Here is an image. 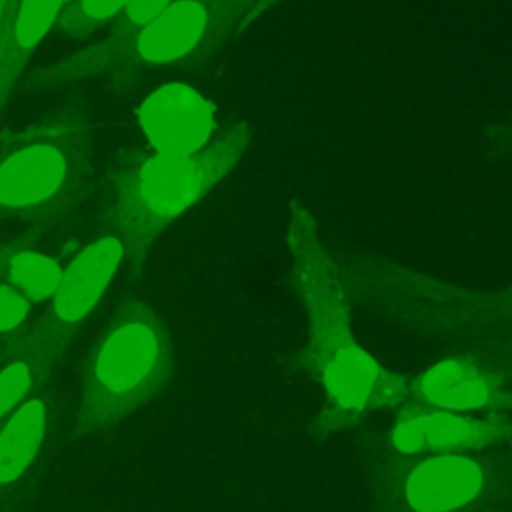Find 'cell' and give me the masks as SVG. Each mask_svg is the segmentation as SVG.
Listing matches in <instances>:
<instances>
[{"label":"cell","mask_w":512,"mask_h":512,"mask_svg":"<svg viewBox=\"0 0 512 512\" xmlns=\"http://www.w3.org/2000/svg\"><path fill=\"white\" fill-rule=\"evenodd\" d=\"M124 262V242L108 228L84 244L66 264L62 280L46 302L42 316L26 330L54 362L96 310Z\"/></svg>","instance_id":"cell-7"},{"label":"cell","mask_w":512,"mask_h":512,"mask_svg":"<svg viewBox=\"0 0 512 512\" xmlns=\"http://www.w3.org/2000/svg\"><path fill=\"white\" fill-rule=\"evenodd\" d=\"M286 242L292 284L306 314L304 364L322 392L318 436L346 432L376 410L406 404L410 378L384 368L354 338L350 294L338 260L322 244L316 220L300 200L290 202Z\"/></svg>","instance_id":"cell-1"},{"label":"cell","mask_w":512,"mask_h":512,"mask_svg":"<svg viewBox=\"0 0 512 512\" xmlns=\"http://www.w3.org/2000/svg\"><path fill=\"white\" fill-rule=\"evenodd\" d=\"M46 400L30 396L0 428V486L16 482L34 462L46 436Z\"/></svg>","instance_id":"cell-12"},{"label":"cell","mask_w":512,"mask_h":512,"mask_svg":"<svg viewBox=\"0 0 512 512\" xmlns=\"http://www.w3.org/2000/svg\"><path fill=\"white\" fill-rule=\"evenodd\" d=\"M54 360L26 332L0 366V418L16 410L46 380Z\"/></svg>","instance_id":"cell-14"},{"label":"cell","mask_w":512,"mask_h":512,"mask_svg":"<svg viewBox=\"0 0 512 512\" xmlns=\"http://www.w3.org/2000/svg\"><path fill=\"white\" fill-rule=\"evenodd\" d=\"M128 0H66L54 30L68 38H86L118 22Z\"/></svg>","instance_id":"cell-15"},{"label":"cell","mask_w":512,"mask_h":512,"mask_svg":"<svg viewBox=\"0 0 512 512\" xmlns=\"http://www.w3.org/2000/svg\"><path fill=\"white\" fill-rule=\"evenodd\" d=\"M138 120L156 152L194 154L212 142L214 106L186 84H166L142 102Z\"/></svg>","instance_id":"cell-10"},{"label":"cell","mask_w":512,"mask_h":512,"mask_svg":"<svg viewBox=\"0 0 512 512\" xmlns=\"http://www.w3.org/2000/svg\"><path fill=\"white\" fill-rule=\"evenodd\" d=\"M174 364L162 316L142 298H126L90 350L76 430L100 432L126 420L170 382Z\"/></svg>","instance_id":"cell-5"},{"label":"cell","mask_w":512,"mask_h":512,"mask_svg":"<svg viewBox=\"0 0 512 512\" xmlns=\"http://www.w3.org/2000/svg\"><path fill=\"white\" fill-rule=\"evenodd\" d=\"M374 512H488L512 492V460L386 454L374 472Z\"/></svg>","instance_id":"cell-6"},{"label":"cell","mask_w":512,"mask_h":512,"mask_svg":"<svg viewBox=\"0 0 512 512\" xmlns=\"http://www.w3.org/2000/svg\"><path fill=\"white\" fill-rule=\"evenodd\" d=\"M410 400L462 412H512V380L470 358H444L410 378Z\"/></svg>","instance_id":"cell-9"},{"label":"cell","mask_w":512,"mask_h":512,"mask_svg":"<svg viewBox=\"0 0 512 512\" xmlns=\"http://www.w3.org/2000/svg\"><path fill=\"white\" fill-rule=\"evenodd\" d=\"M274 0H172L136 28L114 32L66 58L38 68L32 90L66 88L92 78L126 84L140 72L194 62L236 38Z\"/></svg>","instance_id":"cell-2"},{"label":"cell","mask_w":512,"mask_h":512,"mask_svg":"<svg viewBox=\"0 0 512 512\" xmlns=\"http://www.w3.org/2000/svg\"><path fill=\"white\" fill-rule=\"evenodd\" d=\"M172 0H128L122 16L114 24V32H124L140 26L142 22L156 16L162 8H166Z\"/></svg>","instance_id":"cell-17"},{"label":"cell","mask_w":512,"mask_h":512,"mask_svg":"<svg viewBox=\"0 0 512 512\" xmlns=\"http://www.w3.org/2000/svg\"><path fill=\"white\" fill-rule=\"evenodd\" d=\"M512 446V418L474 416L408 400L388 432V454H458Z\"/></svg>","instance_id":"cell-8"},{"label":"cell","mask_w":512,"mask_h":512,"mask_svg":"<svg viewBox=\"0 0 512 512\" xmlns=\"http://www.w3.org/2000/svg\"><path fill=\"white\" fill-rule=\"evenodd\" d=\"M14 346H16V338H12V340H0V364L10 356V352L14 350Z\"/></svg>","instance_id":"cell-19"},{"label":"cell","mask_w":512,"mask_h":512,"mask_svg":"<svg viewBox=\"0 0 512 512\" xmlns=\"http://www.w3.org/2000/svg\"><path fill=\"white\" fill-rule=\"evenodd\" d=\"M32 302L0 280V336L18 332L32 312Z\"/></svg>","instance_id":"cell-16"},{"label":"cell","mask_w":512,"mask_h":512,"mask_svg":"<svg viewBox=\"0 0 512 512\" xmlns=\"http://www.w3.org/2000/svg\"><path fill=\"white\" fill-rule=\"evenodd\" d=\"M66 0H16L0 54V108L10 98L22 70L32 54L54 30L56 18Z\"/></svg>","instance_id":"cell-11"},{"label":"cell","mask_w":512,"mask_h":512,"mask_svg":"<svg viewBox=\"0 0 512 512\" xmlns=\"http://www.w3.org/2000/svg\"><path fill=\"white\" fill-rule=\"evenodd\" d=\"M64 268L52 256L40 252L30 238L8 240V250L2 262V280L18 290L32 304H42L52 298Z\"/></svg>","instance_id":"cell-13"},{"label":"cell","mask_w":512,"mask_h":512,"mask_svg":"<svg viewBox=\"0 0 512 512\" xmlns=\"http://www.w3.org/2000/svg\"><path fill=\"white\" fill-rule=\"evenodd\" d=\"M16 0H0V54H2V44H4V34L8 28V20L12 14Z\"/></svg>","instance_id":"cell-18"},{"label":"cell","mask_w":512,"mask_h":512,"mask_svg":"<svg viewBox=\"0 0 512 512\" xmlns=\"http://www.w3.org/2000/svg\"><path fill=\"white\" fill-rule=\"evenodd\" d=\"M96 130L80 96L0 130V222L52 226L70 218L94 180Z\"/></svg>","instance_id":"cell-3"},{"label":"cell","mask_w":512,"mask_h":512,"mask_svg":"<svg viewBox=\"0 0 512 512\" xmlns=\"http://www.w3.org/2000/svg\"><path fill=\"white\" fill-rule=\"evenodd\" d=\"M250 136V124L236 122L200 152L134 156L116 172L108 228L122 238L132 272L142 266L154 240L232 172Z\"/></svg>","instance_id":"cell-4"},{"label":"cell","mask_w":512,"mask_h":512,"mask_svg":"<svg viewBox=\"0 0 512 512\" xmlns=\"http://www.w3.org/2000/svg\"><path fill=\"white\" fill-rule=\"evenodd\" d=\"M8 250V240L0 242V280H2V262H4V254Z\"/></svg>","instance_id":"cell-20"}]
</instances>
